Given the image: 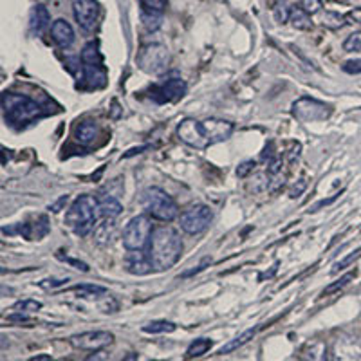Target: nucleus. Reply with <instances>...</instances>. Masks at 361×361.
Segmentation results:
<instances>
[{
    "label": "nucleus",
    "mask_w": 361,
    "mask_h": 361,
    "mask_svg": "<svg viewBox=\"0 0 361 361\" xmlns=\"http://www.w3.org/2000/svg\"><path fill=\"white\" fill-rule=\"evenodd\" d=\"M233 128V123L224 119L209 118L204 121H197V119L186 118L177 127V137L188 147L206 150L214 145L230 140Z\"/></svg>",
    "instance_id": "obj_1"
},
{
    "label": "nucleus",
    "mask_w": 361,
    "mask_h": 361,
    "mask_svg": "<svg viewBox=\"0 0 361 361\" xmlns=\"http://www.w3.org/2000/svg\"><path fill=\"white\" fill-rule=\"evenodd\" d=\"M147 253L154 269L166 271L179 262L180 255H183V240L173 228L159 226L154 230Z\"/></svg>",
    "instance_id": "obj_2"
},
{
    "label": "nucleus",
    "mask_w": 361,
    "mask_h": 361,
    "mask_svg": "<svg viewBox=\"0 0 361 361\" xmlns=\"http://www.w3.org/2000/svg\"><path fill=\"white\" fill-rule=\"evenodd\" d=\"M98 206L99 202L92 195H80L78 199H74L66 214L67 228L78 237H87L94 230L96 217L99 214Z\"/></svg>",
    "instance_id": "obj_3"
},
{
    "label": "nucleus",
    "mask_w": 361,
    "mask_h": 361,
    "mask_svg": "<svg viewBox=\"0 0 361 361\" xmlns=\"http://www.w3.org/2000/svg\"><path fill=\"white\" fill-rule=\"evenodd\" d=\"M2 111H4L6 121L17 125V127L31 123L40 116H44V111L37 102L24 94H13V92L2 94Z\"/></svg>",
    "instance_id": "obj_4"
},
{
    "label": "nucleus",
    "mask_w": 361,
    "mask_h": 361,
    "mask_svg": "<svg viewBox=\"0 0 361 361\" xmlns=\"http://www.w3.org/2000/svg\"><path fill=\"white\" fill-rule=\"evenodd\" d=\"M143 208L148 217L161 222H172L177 217V214H179V208H177L172 195H169L164 190L157 188V186L145 190Z\"/></svg>",
    "instance_id": "obj_5"
},
{
    "label": "nucleus",
    "mask_w": 361,
    "mask_h": 361,
    "mask_svg": "<svg viewBox=\"0 0 361 361\" xmlns=\"http://www.w3.org/2000/svg\"><path fill=\"white\" fill-rule=\"evenodd\" d=\"M152 233L154 228L150 217L148 215H137V217L130 219L128 224L125 226L121 243H123L127 251H143L150 244Z\"/></svg>",
    "instance_id": "obj_6"
},
{
    "label": "nucleus",
    "mask_w": 361,
    "mask_h": 361,
    "mask_svg": "<svg viewBox=\"0 0 361 361\" xmlns=\"http://www.w3.org/2000/svg\"><path fill=\"white\" fill-rule=\"evenodd\" d=\"M214 221V209L206 204H193L186 208L179 217L180 230L188 235H199L206 231Z\"/></svg>",
    "instance_id": "obj_7"
},
{
    "label": "nucleus",
    "mask_w": 361,
    "mask_h": 361,
    "mask_svg": "<svg viewBox=\"0 0 361 361\" xmlns=\"http://www.w3.org/2000/svg\"><path fill=\"white\" fill-rule=\"evenodd\" d=\"M170 54L169 49L161 44L145 45L137 54V66L148 74H163L169 69Z\"/></svg>",
    "instance_id": "obj_8"
},
{
    "label": "nucleus",
    "mask_w": 361,
    "mask_h": 361,
    "mask_svg": "<svg viewBox=\"0 0 361 361\" xmlns=\"http://www.w3.org/2000/svg\"><path fill=\"white\" fill-rule=\"evenodd\" d=\"M291 112L302 123H312L327 119L331 116V107L314 98H300L293 103Z\"/></svg>",
    "instance_id": "obj_9"
},
{
    "label": "nucleus",
    "mask_w": 361,
    "mask_h": 361,
    "mask_svg": "<svg viewBox=\"0 0 361 361\" xmlns=\"http://www.w3.org/2000/svg\"><path fill=\"white\" fill-rule=\"evenodd\" d=\"M69 341L74 349L92 350L94 353V350L109 347L114 341V334L109 333V331H89V333L74 334V336H71Z\"/></svg>",
    "instance_id": "obj_10"
},
{
    "label": "nucleus",
    "mask_w": 361,
    "mask_h": 361,
    "mask_svg": "<svg viewBox=\"0 0 361 361\" xmlns=\"http://www.w3.org/2000/svg\"><path fill=\"white\" fill-rule=\"evenodd\" d=\"M73 11L74 18L83 31H87V33L94 31L99 17V6L96 0H74Z\"/></svg>",
    "instance_id": "obj_11"
},
{
    "label": "nucleus",
    "mask_w": 361,
    "mask_h": 361,
    "mask_svg": "<svg viewBox=\"0 0 361 361\" xmlns=\"http://www.w3.org/2000/svg\"><path fill=\"white\" fill-rule=\"evenodd\" d=\"M186 92L185 80L180 78H170L164 83L152 87L150 90V98L157 103H173L180 99Z\"/></svg>",
    "instance_id": "obj_12"
},
{
    "label": "nucleus",
    "mask_w": 361,
    "mask_h": 361,
    "mask_svg": "<svg viewBox=\"0 0 361 361\" xmlns=\"http://www.w3.org/2000/svg\"><path fill=\"white\" fill-rule=\"evenodd\" d=\"M49 221H47V217L45 215H40V217L33 219V221H27L24 222V224H17L15 228H4V233H18L22 235L24 238H27V240H42V238L45 237V235L49 233Z\"/></svg>",
    "instance_id": "obj_13"
},
{
    "label": "nucleus",
    "mask_w": 361,
    "mask_h": 361,
    "mask_svg": "<svg viewBox=\"0 0 361 361\" xmlns=\"http://www.w3.org/2000/svg\"><path fill=\"white\" fill-rule=\"evenodd\" d=\"M125 269L130 273V275H135V276H145L148 275V273H152L154 266L152 262H150V259H148V253H145V251H128L127 255H125Z\"/></svg>",
    "instance_id": "obj_14"
},
{
    "label": "nucleus",
    "mask_w": 361,
    "mask_h": 361,
    "mask_svg": "<svg viewBox=\"0 0 361 361\" xmlns=\"http://www.w3.org/2000/svg\"><path fill=\"white\" fill-rule=\"evenodd\" d=\"M51 37H53V40L56 42L62 49H67V47H71L74 42V29L71 27V24L67 20L58 18V20H54L53 25H51Z\"/></svg>",
    "instance_id": "obj_15"
},
{
    "label": "nucleus",
    "mask_w": 361,
    "mask_h": 361,
    "mask_svg": "<svg viewBox=\"0 0 361 361\" xmlns=\"http://www.w3.org/2000/svg\"><path fill=\"white\" fill-rule=\"evenodd\" d=\"M49 22H51L49 9L45 8V6L38 4L31 9V15H29V29H31V33L42 35L45 29L49 27Z\"/></svg>",
    "instance_id": "obj_16"
},
{
    "label": "nucleus",
    "mask_w": 361,
    "mask_h": 361,
    "mask_svg": "<svg viewBox=\"0 0 361 361\" xmlns=\"http://www.w3.org/2000/svg\"><path fill=\"white\" fill-rule=\"evenodd\" d=\"M98 135H99V127L94 123V121H83V123L76 128V132H74L76 141H78L80 145H85V147L90 143H94Z\"/></svg>",
    "instance_id": "obj_17"
},
{
    "label": "nucleus",
    "mask_w": 361,
    "mask_h": 361,
    "mask_svg": "<svg viewBox=\"0 0 361 361\" xmlns=\"http://www.w3.org/2000/svg\"><path fill=\"white\" fill-rule=\"evenodd\" d=\"M257 333H259V329H247V331H244V333L240 334V336L233 338V340H231V341H228V343H226V345H222L221 349H219L217 354L224 356V354H230V353H233V350L240 349L243 345H246L247 341L253 340V338L257 336Z\"/></svg>",
    "instance_id": "obj_18"
},
{
    "label": "nucleus",
    "mask_w": 361,
    "mask_h": 361,
    "mask_svg": "<svg viewBox=\"0 0 361 361\" xmlns=\"http://www.w3.org/2000/svg\"><path fill=\"white\" fill-rule=\"evenodd\" d=\"M82 66L83 67H90V69H96V67H103L102 54H99V51H98V44L90 42V44H87L85 47H83Z\"/></svg>",
    "instance_id": "obj_19"
},
{
    "label": "nucleus",
    "mask_w": 361,
    "mask_h": 361,
    "mask_svg": "<svg viewBox=\"0 0 361 361\" xmlns=\"http://www.w3.org/2000/svg\"><path fill=\"white\" fill-rule=\"evenodd\" d=\"M99 215L103 219H116L119 217V214L123 212V206L116 197H105L103 201H99Z\"/></svg>",
    "instance_id": "obj_20"
},
{
    "label": "nucleus",
    "mask_w": 361,
    "mask_h": 361,
    "mask_svg": "<svg viewBox=\"0 0 361 361\" xmlns=\"http://www.w3.org/2000/svg\"><path fill=\"white\" fill-rule=\"evenodd\" d=\"M289 22L293 24V27L302 29V31H309L312 27L311 15L305 13L302 8H291V17H289Z\"/></svg>",
    "instance_id": "obj_21"
},
{
    "label": "nucleus",
    "mask_w": 361,
    "mask_h": 361,
    "mask_svg": "<svg viewBox=\"0 0 361 361\" xmlns=\"http://www.w3.org/2000/svg\"><path fill=\"white\" fill-rule=\"evenodd\" d=\"M212 345L214 343H212V340H208V338H199V340H195L188 347V350H186V357L192 360V357L204 356V354L212 349Z\"/></svg>",
    "instance_id": "obj_22"
},
{
    "label": "nucleus",
    "mask_w": 361,
    "mask_h": 361,
    "mask_svg": "<svg viewBox=\"0 0 361 361\" xmlns=\"http://www.w3.org/2000/svg\"><path fill=\"white\" fill-rule=\"evenodd\" d=\"M176 331V324L166 320H156L150 322L143 327V333L147 334H164V333H173Z\"/></svg>",
    "instance_id": "obj_23"
},
{
    "label": "nucleus",
    "mask_w": 361,
    "mask_h": 361,
    "mask_svg": "<svg viewBox=\"0 0 361 361\" xmlns=\"http://www.w3.org/2000/svg\"><path fill=\"white\" fill-rule=\"evenodd\" d=\"M73 291L78 293L82 298H96V296H102L107 293V289L102 288V286H92V283H85V286H76L73 288Z\"/></svg>",
    "instance_id": "obj_24"
},
{
    "label": "nucleus",
    "mask_w": 361,
    "mask_h": 361,
    "mask_svg": "<svg viewBox=\"0 0 361 361\" xmlns=\"http://www.w3.org/2000/svg\"><path fill=\"white\" fill-rule=\"evenodd\" d=\"M141 22H143V25L148 29V31H156V29L161 27L163 15H157V13H150V11H143V9H141Z\"/></svg>",
    "instance_id": "obj_25"
},
{
    "label": "nucleus",
    "mask_w": 361,
    "mask_h": 361,
    "mask_svg": "<svg viewBox=\"0 0 361 361\" xmlns=\"http://www.w3.org/2000/svg\"><path fill=\"white\" fill-rule=\"evenodd\" d=\"M356 275H357L356 269L349 271V273H345V275L341 276L340 280H336V282L331 283V286H327V288H325L324 295H333V293H336V291H340V289H343L345 286H347V283L350 282V280L356 279Z\"/></svg>",
    "instance_id": "obj_26"
},
{
    "label": "nucleus",
    "mask_w": 361,
    "mask_h": 361,
    "mask_svg": "<svg viewBox=\"0 0 361 361\" xmlns=\"http://www.w3.org/2000/svg\"><path fill=\"white\" fill-rule=\"evenodd\" d=\"M140 2L143 11L157 13V15H163V11L169 6V0H140Z\"/></svg>",
    "instance_id": "obj_27"
},
{
    "label": "nucleus",
    "mask_w": 361,
    "mask_h": 361,
    "mask_svg": "<svg viewBox=\"0 0 361 361\" xmlns=\"http://www.w3.org/2000/svg\"><path fill=\"white\" fill-rule=\"evenodd\" d=\"M273 13H275V18L279 24H286L289 20V17H291V8H289L286 0H279Z\"/></svg>",
    "instance_id": "obj_28"
},
{
    "label": "nucleus",
    "mask_w": 361,
    "mask_h": 361,
    "mask_svg": "<svg viewBox=\"0 0 361 361\" xmlns=\"http://www.w3.org/2000/svg\"><path fill=\"white\" fill-rule=\"evenodd\" d=\"M343 49L347 53H361V31H356V33L345 38Z\"/></svg>",
    "instance_id": "obj_29"
},
{
    "label": "nucleus",
    "mask_w": 361,
    "mask_h": 361,
    "mask_svg": "<svg viewBox=\"0 0 361 361\" xmlns=\"http://www.w3.org/2000/svg\"><path fill=\"white\" fill-rule=\"evenodd\" d=\"M42 309V302H37V300H22V302H17V304L13 305V311L17 312H35L40 311Z\"/></svg>",
    "instance_id": "obj_30"
},
{
    "label": "nucleus",
    "mask_w": 361,
    "mask_h": 361,
    "mask_svg": "<svg viewBox=\"0 0 361 361\" xmlns=\"http://www.w3.org/2000/svg\"><path fill=\"white\" fill-rule=\"evenodd\" d=\"M361 257V247L360 250H356L354 251V253H350V255H347V257H345V259H341L340 262H336L333 266V269H331V273H333V275H336L338 271H341V269H345V267H349L350 264L354 262V260H357Z\"/></svg>",
    "instance_id": "obj_31"
},
{
    "label": "nucleus",
    "mask_w": 361,
    "mask_h": 361,
    "mask_svg": "<svg viewBox=\"0 0 361 361\" xmlns=\"http://www.w3.org/2000/svg\"><path fill=\"white\" fill-rule=\"evenodd\" d=\"M343 20H345V17H341V15H338V13H325L324 18H322L324 25H327V27H331V29L341 27V25L345 24Z\"/></svg>",
    "instance_id": "obj_32"
},
{
    "label": "nucleus",
    "mask_w": 361,
    "mask_h": 361,
    "mask_svg": "<svg viewBox=\"0 0 361 361\" xmlns=\"http://www.w3.org/2000/svg\"><path fill=\"white\" fill-rule=\"evenodd\" d=\"M300 8L309 15H314L322 9V0H300Z\"/></svg>",
    "instance_id": "obj_33"
},
{
    "label": "nucleus",
    "mask_w": 361,
    "mask_h": 361,
    "mask_svg": "<svg viewBox=\"0 0 361 361\" xmlns=\"http://www.w3.org/2000/svg\"><path fill=\"white\" fill-rule=\"evenodd\" d=\"M341 69H343L347 74H360L361 73V58L345 62L343 66H341Z\"/></svg>",
    "instance_id": "obj_34"
},
{
    "label": "nucleus",
    "mask_w": 361,
    "mask_h": 361,
    "mask_svg": "<svg viewBox=\"0 0 361 361\" xmlns=\"http://www.w3.org/2000/svg\"><path fill=\"white\" fill-rule=\"evenodd\" d=\"M58 259H60V260H63V262H67V264H69V266L76 267V269L83 271V273H87V271H89V266H87L85 262H82V260L69 259V257H62V255H58Z\"/></svg>",
    "instance_id": "obj_35"
},
{
    "label": "nucleus",
    "mask_w": 361,
    "mask_h": 361,
    "mask_svg": "<svg viewBox=\"0 0 361 361\" xmlns=\"http://www.w3.org/2000/svg\"><path fill=\"white\" fill-rule=\"evenodd\" d=\"M307 188V180L305 179H300L298 180V185H295L291 188V192H289V197L291 199H298L302 193H304V190Z\"/></svg>",
    "instance_id": "obj_36"
},
{
    "label": "nucleus",
    "mask_w": 361,
    "mask_h": 361,
    "mask_svg": "<svg viewBox=\"0 0 361 361\" xmlns=\"http://www.w3.org/2000/svg\"><path fill=\"white\" fill-rule=\"evenodd\" d=\"M253 169H255V161H246V163H243L237 169V176L238 177H246L247 173L253 172Z\"/></svg>",
    "instance_id": "obj_37"
},
{
    "label": "nucleus",
    "mask_w": 361,
    "mask_h": 361,
    "mask_svg": "<svg viewBox=\"0 0 361 361\" xmlns=\"http://www.w3.org/2000/svg\"><path fill=\"white\" fill-rule=\"evenodd\" d=\"M67 202H69V195H62V197L58 199L56 202H53V204L49 206V209L53 212V214H58V212H62L63 206H66Z\"/></svg>",
    "instance_id": "obj_38"
},
{
    "label": "nucleus",
    "mask_w": 361,
    "mask_h": 361,
    "mask_svg": "<svg viewBox=\"0 0 361 361\" xmlns=\"http://www.w3.org/2000/svg\"><path fill=\"white\" fill-rule=\"evenodd\" d=\"M345 18L350 22H356V24H361V8H354L353 11H349L345 15Z\"/></svg>",
    "instance_id": "obj_39"
},
{
    "label": "nucleus",
    "mask_w": 361,
    "mask_h": 361,
    "mask_svg": "<svg viewBox=\"0 0 361 361\" xmlns=\"http://www.w3.org/2000/svg\"><path fill=\"white\" fill-rule=\"evenodd\" d=\"M67 282V279L66 280H44V282H40V288H45V289H47V288H51V289H53V288H58V286H63V283H66Z\"/></svg>",
    "instance_id": "obj_40"
},
{
    "label": "nucleus",
    "mask_w": 361,
    "mask_h": 361,
    "mask_svg": "<svg viewBox=\"0 0 361 361\" xmlns=\"http://www.w3.org/2000/svg\"><path fill=\"white\" fill-rule=\"evenodd\" d=\"M338 199V195H333V197L331 199H324V201H320V202H316L314 206H312L311 209H309V212H318V209L320 208H324V206H329L331 204V202H334Z\"/></svg>",
    "instance_id": "obj_41"
},
{
    "label": "nucleus",
    "mask_w": 361,
    "mask_h": 361,
    "mask_svg": "<svg viewBox=\"0 0 361 361\" xmlns=\"http://www.w3.org/2000/svg\"><path fill=\"white\" fill-rule=\"evenodd\" d=\"M29 361H51V356L49 354H37V356H33Z\"/></svg>",
    "instance_id": "obj_42"
},
{
    "label": "nucleus",
    "mask_w": 361,
    "mask_h": 361,
    "mask_svg": "<svg viewBox=\"0 0 361 361\" xmlns=\"http://www.w3.org/2000/svg\"><path fill=\"white\" fill-rule=\"evenodd\" d=\"M145 148H147V147H140V148H132L130 152H128V154H125V157H130V156H134V154H140V152H143Z\"/></svg>",
    "instance_id": "obj_43"
},
{
    "label": "nucleus",
    "mask_w": 361,
    "mask_h": 361,
    "mask_svg": "<svg viewBox=\"0 0 361 361\" xmlns=\"http://www.w3.org/2000/svg\"><path fill=\"white\" fill-rule=\"evenodd\" d=\"M98 354H99V356H90L87 361H102L103 357H105V354H103V353H98Z\"/></svg>",
    "instance_id": "obj_44"
},
{
    "label": "nucleus",
    "mask_w": 361,
    "mask_h": 361,
    "mask_svg": "<svg viewBox=\"0 0 361 361\" xmlns=\"http://www.w3.org/2000/svg\"><path fill=\"white\" fill-rule=\"evenodd\" d=\"M123 361H137V354H134V353H130L128 354L127 357H125Z\"/></svg>",
    "instance_id": "obj_45"
}]
</instances>
